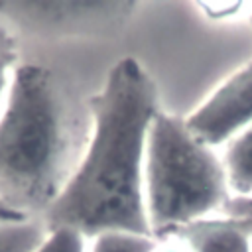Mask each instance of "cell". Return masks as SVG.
<instances>
[{
    "label": "cell",
    "mask_w": 252,
    "mask_h": 252,
    "mask_svg": "<svg viewBox=\"0 0 252 252\" xmlns=\"http://www.w3.org/2000/svg\"><path fill=\"white\" fill-rule=\"evenodd\" d=\"M93 130L71 181L43 213L47 230L67 226L85 236L130 232L152 236L144 199L148 132L158 91L132 57L120 59L102 91L89 98Z\"/></svg>",
    "instance_id": "6da1fadb"
},
{
    "label": "cell",
    "mask_w": 252,
    "mask_h": 252,
    "mask_svg": "<svg viewBox=\"0 0 252 252\" xmlns=\"http://www.w3.org/2000/svg\"><path fill=\"white\" fill-rule=\"evenodd\" d=\"M93 130L89 100L41 65H18L0 110V201L45 213L77 171Z\"/></svg>",
    "instance_id": "7a4b0ae2"
},
{
    "label": "cell",
    "mask_w": 252,
    "mask_h": 252,
    "mask_svg": "<svg viewBox=\"0 0 252 252\" xmlns=\"http://www.w3.org/2000/svg\"><path fill=\"white\" fill-rule=\"evenodd\" d=\"M144 199L152 236L171 230L213 211L230 199L222 159L197 140L185 120L158 112L150 124L144 161Z\"/></svg>",
    "instance_id": "3957f363"
},
{
    "label": "cell",
    "mask_w": 252,
    "mask_h": 252,
    "mask_svg": "<svg viewBox=\"0 0 252 252\" xmlns=\"http://www.w3.org/2000/svg\"><path fill=\"white\" fill-rule=\"evenodd\" d=\"M189 132L215 148L228 144L252 124V63L228 77L191 116L185 118Z\"/></svg>",
    "instance_id": "277c9868"
},
{
    "label": "cell",
    "mask_w": 252,
    "mask_h": 252,
    "mask_svg": "<svg viewBox=\"0 0 252 252\" xmlns=\"http://www.w3.org/2000/svg\"><path fill=\"white\" fill-rule=\"evenodd\" d=\"M33 22L67 32H112L122 28L136 8L134 2H47L16 4Z\"/></svg>",
    "instance_id": "5b68a950"
},
{
    "label": "cell",
    "mask_w": 252,
    "mask_h": 252,
    "mask_svg": "<svg viewBox=\"0 0 252 252\" xmlns=\"http://www.w3.org/2000/svg\"><path fill=\"white\" fill-rule=\"evenodd\" d=\"M173 236L187 252H252L248 222L238 217H203L177 226L165 238Z\"/></svg>",
    "instance_id": "8992f818"
},
{
    "label": "cell",
    "mask_w": 252,
    "mask_h": 252,
    "mask_svg": "<svg viewBox=\"0 0 252 252\" xmlns=\"http://www.w3.org/2000/svg\"><path fill=\"white\" fill-rule=\"evenodd\" d=\"M224 169L228 187L240 197L252 195V124L234 136L224 150Z\"/></svg>",
    "instance_id": "52a82bcc"
},
{
    "label": "cell",
    "mask_w": 252,
    "mask_h": 252,
    "mask_svg": "<svg viewBox=\"0 0 252 252\" xmlns=\"http://www.w3.org/2000/svg\"><path fill=\"white\" fill-rule=\"evenodd\" d=\"M45 232L30 220L0 224V252H35Z\"/></svg>",
    "instance_id": "ba28073f"
},
{
    "label": "cell",
    "mask_w": 252,
    "mask_h": 252,
    "mask_svg": "<svg viewBox=\"0 0 252 252\" xmlns=\"http://www.w3.org/2000/svg\"><path fill=\"white\" fill-rule=\"evenodd\" d=\"M154 236L130 234V232H104L94 236L91 252H154Z\"/></svg>",
    "instance_id": "9c48e42d"
},
{
    "label": "cell",
    "mask_w": 252,
    "mask_h": 252,
    "mask_svg": "<svg viewBox=\"0 0 252 252\" xmlns=\"http://www.w3.org/2000/svg\"><path fill=\"white\" fill-rule=\"evenodd\" d=\"M35 252H85V234L67 226L51 228Z\"/></svg>",
    "instance_id": "30bf717a"
},
{
    "label": "cell",
    "mask_w": 252,
    "mask_h": 252,
    "mask_svg": "<svg viewBox=\"0 0 252 252\" xmlns=\"http://www.w3.org/2000/svg\"><path fill=\"white\" fill-rule=\"evenodd\" d=\"M18 45L12 33H8L4 28H0V110L6 100L12 77L18 69Z\"/></svg>",
    "instance_id": "8fae6325"
},
{
    "label": "cell",
    "mask_w": 252,
    "mask_h": 252,
    "mask_svg": "<svg viewBox=\"0 0 252 252\" xmlns=\"http://www.w3.org/2000/svg\"><path fill=\"white\" fill-rule=\"evenodd\" d=\"M199 6L211 18H226L236 14L242 8V2H199Z\"/></svg>",
    "instance_id": "7c38bea8"
},
{
    "label": "cell",
    "mask_w": 252,
    "mask_h": 252,
    "mask_svg": "<svg viewBox=\"0 0 252 252\" xmlns=\"http://www.w3.org/2000/svg\"><path fill=\"white\" fill-rule=\"evenodd\" d=\"M222 215L228 217H250L252 215V195L250 197H230L222 207Z\"/></svg>",
    "instance_id": "4fadbf2b"
},
{
    "label": "cell",
    "mask_w": 252,
    "mask_h": 252,
    "mask_svg": "<svg viewBox=\"0 0 252 252\" xmlns=\"http://www.w3.org/2000/svg\"><path fill=\"white\" fill-rule=\"evenodd\" d=\"M26 219H28L26 215L10 209L6 203L0 201V224H4V222H20V220H26Z\"/></svg>",
    "instance_id": "5bb4252c"
},
{
    "label": "cell",
    "mask_w": 252,
    "mask_h": 252,
    "mask_svg": "<svg viewBox=\"0 0 252 252\" xmlns=\"http://www.w3.org/2000/svg\"><path fill=\"white\" fill-rule=\"evenodd\" d=\"M154 252H187V250H185L181 244H179V246L165 244V246H161V248H159V246H156V250H154Z\"/></svg>",
    "instance_id": "9a60e30c"
},
{
    "label": "cell",
    "mask_w": 252,
    "mask_h": 252,
    "mask_svg": "<svg viewBox=\"0 0 252 252\" xmlns=\"http://www.w3.org/2000/svg\"><path fill=\"white\" fill-rule=\"evenodd\" d=\"M238 219H244L248 222V228H250V236H252V215L250 217H238Z\"/></svg>",
    "instance_id": "2e32d148"
}]
</instances>
